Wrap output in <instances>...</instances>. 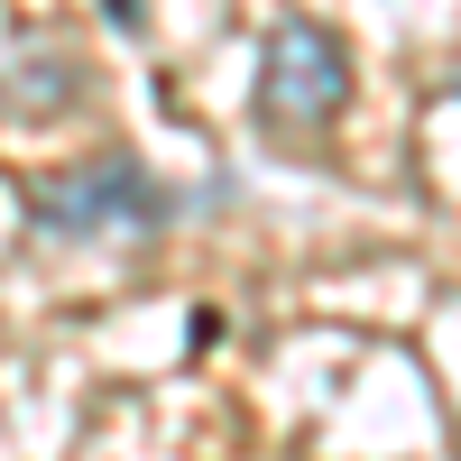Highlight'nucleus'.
I'll use <instances>...</instances> for the list:
<instances>
[{"label": "nucleus", "mask_w": 461, "mask_h": 461, "mask_svg": "<svg viewBox=\"0 0 461 461\" xmlns=\"http://www.w3.org/2000/svg\"><path fill=\"white\" fill-rule=\"evenodd\" d=\"M167 221V194L130 148H102L84 167L28 176V230L37 240H139Z\"/></svg>", "instance_id": "nucleus-1"}, {"label": "nucleus", "mask_w": 461, "mask_h": 461, "mask_svg": "<svg viewBox=\"0 0 461 461\" xmlns=\"http://www.w3.org/2000/svg\"><path fill=\"white\" fill-rule=\"evenodd\" d=\"M351 111V47L323 19H277L258 47V130L267 139H323Z\"/></svg>", "instance_id": "nucleus-2"}, {"label": "nucleus", "mask_w": 461, "mask_h": 461, "mask_svg": "<svg viewBox=\"0 0 461 461\" xmlns=\"http://www.w3.org/2000/svg\"><path fill=\"white\" fill-rule=\"evenodd\" d=\"M84 102V65L65 47H19L0 65V111H19V121H47V111H74Z\"/></svg>", "instance_id": "nucleus-3"}, {"label": "nucleus", "mask_w": 461, "mask_h": 461, "mask_svg": "<svg viewBox=\"0 0 461 461\" xmlns=\"http://www.w3.org/2000/svg\"><path fill=\"white\" fill-rule=\"evenodd\" d=\"M102 28H111V37H139L148 10H139V0H102Z\"/></svg>", "instance_id": "nucleus-4"}]
</instances>
